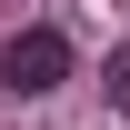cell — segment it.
Listing matches in <instances>:
<instances>
[{"label":"cell","instance_id":"cell-1","mask_svg":"<svg viewBox=\"0 0 130 130\" xmlns=\"http://www.w3.org/2000/svg\"><path fill=\"white\" fill-rule=\"evenodd\" d=\"M60 80H70V40L50 30V20H30V30H10V40H0V90L40 100V90H60Z\"/></svg>","mask_w":130,"mask_h":130},{"label":"cell","instance_id":"cell-2","mask_svg":"<svg viewBox=\"0 0 130 130\" xmlns=\"http://www.w3.org/2000/svg\"><path fill=\"white\" fill-rule=\"evenodd\" d=\"M100 90H110V100H130V40L110 50V70H100Z\"/></svg>","mask_w":130,"mask_h":130}]
</instances>
